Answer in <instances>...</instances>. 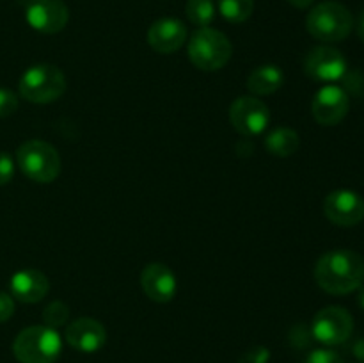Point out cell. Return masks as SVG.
I'll list each match as a JSON object with an SVG mask.
<instances>
[{"mask_svg":"<svg viewBox=\"0 0 364 363\" xmlns=\"http://www.w3.org/2000/svg\"><path fill=\"white\" fill-rule=\"evenodd\" d=\"M313 2H315V0H288V4L297 7V9H308V7L313 6Z\"/></svg>","mask_w":364,"mask_h":363,"instance_id":"obj_28","label":"cell"},{"mask_svg":"<svg viewBox=\"0 0 364 363\" xmlns=\"http://www.w3.org/2000/svg\"><path fill=\"white\" fill-rule=\"evenodd\" d=\"M219 11L230 23H244L255 11V0H219Z\"/></svg>","mask_w":364,"mask_h":363,"instance_id":"obj_19","label":"cell"},{"mask_svg":"<svg viewBox=\"0 0 364 363\" xmlns=\"http://www.w3.org/2000/svg\"><path fill=\"white\" fill-rule=\"evenodd\" d=\"M233 56V46L226 34L212 27H201L188 41V57L201 71H219Z\"/></svg>","mask_w":364,"mask_h":363,"instance_id":"obj_4","label":"cell"},{"mask_svg":"<svg viewBox=\"0 0 364 363\" xmlns=\"http://www.w3.org/2000/svg\"><path fill=\"white\" fill-rule=\"evenodd\" d=\"M284 84V73L276 64H262L255 68L247 77V89L256 96L276 93Z\"/></svg>","mask_w":364,"mask_h":363,"instance_id":"obj_17","label":"cell"},{"mask_svg":"<svg viewBox=\"0 0 364 363\" xmlns=\"http://www.w3.org/2000/svg\"><path fill=\"white\" fill-rule=\"evenodd\" d=\"M270 351L263 345H256V347L247 349L244 354L240 356L238 363H269Z\"/></svg>","mask_w":364,"mask_h":363,"instance_id":"obj_24","label":"cell"},{"mask_svg":"<svg viewBox=\"0 0 364 363\" xmlns=\"http://www.w3.org/2000/svg\"><path fill=\"white\" fill-rule=\"evenodd\" d=\"M9 288L14 299H18L20 302H27V305H34L48 294L50 281L41 270L23 269L11 276Z\"/></svg>","mask_w":364,"mask_h":363,"instance_id":"obj_16","label":"cell"},{"mask_svg":"<svg viewBox=\"0 0 364 363\" xmlns=\"http://www.w3.org/2000/svg\"><path fill=\"white\" fill-rule=\"evenodd\" d=\"M354 331V319L341 306H327L315 315L311 335L323 345H340L350 338Z\"/></svg>","mask_w":364,"mask_h":363,"instance_id":"obj_7","label":"cell"},{"mask_svg":"<svg viewBox=\"0 0 364 363\" xmlns=\"http://www.w3.org/2000/svg\"><path fill=\"white\" fill-rule=\"evenodd\" d=\"M14 313V298L0 290V322H6Z\"/></svg>","mask_w":364,"mask_h":363,"instance_id":"obj_26","label":"cell"},{"mask_svg":"<svg viewBox=\"0 0 364 363\" xmlns=\"http://www.w3.org/2000/svg\"><path fill=\"white\" fill-rule=\"evenodd\" d=\"M315 280L329 294H350L364 281V260L348 249L326 253L315 265Z\"/></svg>","mask_w":364,"mask_h":363,"instance_id":"obj_1","label":"cell"},{"mask_svg":"<svg viewBox=\"0 0 364 363\" xmlns=\"http://www.w3.org/2000/svg\"><path fill=\"white\" fill-rule=\"evenodd\" d=\"M18 110V96L11 89L0 88V117H7Z\"/></svg>","mask_w":364,"mask_h":363,"instance_id":"obj_23","label":"cell"},{"mask_svg":"<svg viewBox=\"0 0 364 363\" xmlns=\"http://www.w3.org/2000/svg\"><path fill=\"white\" fill-rule=\"evenodd\" d=\"M68 319H70V308L63 301L50 302L45 312H43V322H45V326L53 327V330L64 326Z\"/></svg>","mask_w":364,"mask_h":363,"instance_id":"obj_21","label":"cell"},{"mask_svg":"<svg viewBox=\"0 0 364 363\" xmlns=\"http://www.w3.org/2000/svg\"><path fill=\"white\" fill-rule=\"evenodd\" d=\"M141 287L155 302H169L176 295V276L166 263H148L141 273Z\"/></svg>","mask_w":364,"mask_h":363,"instance_id":"obj_13","label":"cell"},{"mask_svg":"<svg viewBox=\"0 0 364 363\" xmlns=\"http://www.w3.org/2000/svg\"><path fill=\"white\" fill-rule=\"evenodd\" d=\"M66 91V77L52 64H34L20 78V95L32 103H52Z\"/></svg>","mask_w":364,"mask_h":363,"instance_id":"obj_6","label":"cell"},{"mask_svg":"<svg viewBox=\"0 0 364 363\" xmlns=\"http://www.w3.org/2000/svg\"><path fill=\"white\" fill-rule=\"evenodd\" d=\"M306 75L318 82H336L347 73V59L333 46H316L304 59Z\"/></svg>","mask_w":364,"mask_h":363,"instance_id":"obj_10","label":"cell"},{"mask_svg":"<svg viewBox=\"0 0 364 363\" xmlns=\"http://www.w3.org/2000/svg\"><path fill=\"white\" fill-rule=\"evenodd\" d=\"M354 27V18L352 13L340 2L318 4L309 11L306 18V28L315 39L323 43H338L343 41Z\"/></svg>","mask_w":364,"mask_h":363,"instance_id":"obj_2","label":"cell"},{"mask_svg":"<svg viewBox=\"0 0 364 363\" xmlns=\"http://www.w3.org/2000/svg\"><path fill=\"white\" fill-rule=\"evenodd\" d=\"M302 363H343V359L333 349H315L306 356Z\"/></svg>","mask_w":364,"mask_h":363,"instance_id":"obj_22","label":"cell"},{"mask_svg":"<svg viewBox=\"0 0 364 363\" xmlns=\"http://www.w3.org/2000/svg\"><path fill=\"white\" fill-rule=\"evenodd\" d=\"M60 351V335L48 326L25 327L13 344V352L20 363H55Z\"/></svg>","mask_w":364,"mask_h":363,"instance_id":"obj_3","label":"cell"},{"mask_svg":"<svg viewBox=\"0 0 364 363\" xmlns=\"http://www.w3.org/2000/svg\"><path fill=\"white\" fill-rule=\"evenodd\" d=\"M66 342L80 352H96L105 345L107 331L100 320L82 317L66 327Z\"/></svg>","mask_w":364,"mask_h":363,"instance_id":"obj_14","label":"cell"},{"mask_svg":"<svg viewBox=\"0 0 364 363\" xmlns=\"http://www.w3.org/2000/svg\"><path fill=\"white\" fill-rule=\"evenodd\" d=\"M25 18L34 31L57 34L70 21V9L63 0H28Z\"/></svg>","mask_w":364,"mask_h":363,"instance_id":"obj_9","label":"cell"},{"mask_svg":"<svg viewBox=\"0 0 364 363\" xmlns=\"http://www.w3.org/2000/svg\"><path fill=\"white\" fill-rule=\"evenodd\" d=\"M187 39V27L176 18H160L148 28V45L159 53H174Z\"/></svg>","mask_w":364,"mask_h":363,"instance_id":"obj_15","label":"cell"},{"mask_svg":"<svg viewBox=\"0 0 364 363\" xmlns=\"http://www.w3.org/2000/svg\"><path fill=\"white\" fill-rule=\"evenodd\" d=\"M185 13L188 20L199 28L208 27L215 20V4L213 0H187Z\"/></svg>","mask_w":364,"mask_h":363,"instance_id":"obj_20","label":"cell"},{"mask_svg":"<svg viewBox=\"0 0 364 363\" xmlns=\"http://www.w3.org/2000/svg\"><path fill=\"white\" fill-rule=\"evenodd\" d=\"M323 214L338 226H355L364 219V199L347 189L334 191L323 201Z\"/></svg>","mask_w":364,"mask_h":363,"instance_id":"obj_11","label":"cell"},{"mask_svg":"<svg viewBox=\"0 0 364 363\" xmlns=\"http://www.w3.org/2000/svg\"><path fill=\"white\" fill-rule=\"evenodd\" d=\"M16 164L21 173L38 184H50L60 174L59 152L50 142L31 139L16 152Z\"/></svg>","mask_w":364,"mask_h":363,"instance_id":"obj_5","label":"cell"},{"mask_svg":"<svg viewBox=\"0 0 364 363\" xmlns=\"http://www.w3.org/2000/svg\"><path fill=\"white\" fill-rule=\"evenodd\" d=\"M230 121L237 132L247 137L263 134L269 127V107L255 96L237 98L230 107Z\"/></svg>","mask_w":364,"mask_h":363,"instance_id":"obj_8","label":"cell"},{"mask_svg":"<svg viewBox=\"0 0 364 363\" xmlns=\"http://www.w3.org/2000/svg\"><path fill=\"white\" fill-rule=\"evenodd\" d=\"M350 100L348 95L338 85H326L315 95L311 102L313 117L323 127H334L348 112Z\"/></svg>","mask_w":364,"mask_h":363,"instance_id":"obj_12","label":"cell"},{"mask_svg":"<svg viewBox=\"0 0 364 363\" xmlns=\"http://www.w3.org/2000/svg\"><path fill=\"white\" fill-rule=\"evenodd\" d=\"M352 352H354V356L359 362L364 363V338H359V340L355 342L354 347H352Z\"/></svg>","mask_w":364,"mask_h":363,"instance_id":"obj_27","label":"cell"},{"mask_svg":"<svg viewBox=\"0 0 364 363\" xmlns=\"http://www.w3.org/2000/svg\"><path fill=\"white\" fill-rule=\"evenodd\" d=\"M299 134L294 128L277 127L270 130L265 137V148L274 157H291L299 149Z\"/></svg>","mask_w":364,"mask_h":363,"instance_id":"obj_18","label":"cell"},{"mask_svg":"<svg viewBox=\"0 0 364 363\" xmlns=\"http://www.w3.org/2000/svg\"><path fill=\"white\" fill-rule=\"evenodd\" d=\"M358 34L359 38L364 41V9L361 11V14H359V20H358Z\"/></svg>","mask_w":364,"mask_h":363,"instance_id":"obj_29","label":"cell"},{"mask_svg":"<svg viewBox=\"0 0 364 363\" xmlns=\"http://www.w3.org/2000/svg\"><path fill=\"white\" fill-rule=\"evenodd\" d=\"M14 177V159L7 152H0V185H7Z\"/></svg>","mask_w":364,"mask_h":363,"instance_id":"obj_25","label":"cell"},{"mask_svg":"<svg viewBox=\"0 0 364 363\" xmlns=\"http://www.w3.org/2000/svg\"><path fill=\"white\" fill-rule=\"evenodd\" d=\"M358 302L359 306L364 310V287L361 285V290H359V295H358Z\"/></svg>","mask_w":364,"mask_h":363,"instance_id":"obj_30","label":"cell"}]
</instances>
